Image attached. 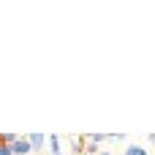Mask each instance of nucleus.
I'll return each mask as SVG.
<instances>
[{"instance_id":"39448f33","label":"nucleus","mask_w":155,"mask_h":155,"mask_svg":"<svg viewBox=\"0 0 155 155\" xmlns=\"http://www.w3.org/2000/svg\"><path fill=\"white\" fill-rule=\"evenodd\" d=\"M125 155H147V150H144V147H139V144H131V147L125 150Z\"/></svg>"},{"instance_id":"f03ea898","label":"nucleus","mask_w":155,"mask_h":155,"mask_svg":"<svg viewBox=\"0 0 155 155\" xmlns=\"http://www.w3.org/2000/svg\"><path fill=\"white\" fill-rule=\"evenodd\" d=\"M11 153L14 155H27V153H33V150H30V142H27V139H16V142L11 144Z\"/></svg>"},{"instance_id":"20e7f679","label":"nucleus","mask_w":155,"mask_h":155,"mask_svg":"<svg viewBox=\"0 0 155 155\" xmlns=\"http://www.w3.org/2000/svg\"><path fill=\"white\" fill-rule=\"evenodd\" d=\"M27 142H30V150H41V147L46 144V136H41V134H30Z\"/></svg>"},{"instance_id":"f257e3e1","label":"nucleus","mask_w":155,"mask_h":155,"mask_svg":"<svg viewBox=\"0 0 155 155\" xmlns=\"http://www.w3.org/2000/svg\"><path fill=\"white\" fill-rule=\"evenodd\" d=\"M68 142H71V153L74 155H84V144H87L84 136H71Z\"/></svg>"},{"instance_id":"6e6552de","label":"nucleus","mask_w":155,"mask_h":155,"mask_svg":"<svg viewBox=\"0 0 155 155\" xmlns=\"http://www.w3.org/2000/svg\"><path fill=\"white\" fill-rule=\"evenodd\" d=\"M101 155H109V153H101Z\"/></svg>"},{"instance_id":"0eeeda50","label":"nucleus","mask_w":155,"mask_h":155,"mask_svg":"<svg viewBox=\"0 0 155 155\" xmlns=\"http://www.w3.org/2000/svg\"><path fill=\"white\" fill-rule=\"evenodd\" d=\"M147 139H150V142H153V144H155V134H150V136H147Z\"/></svg>"},{"instance_id":"7ed1b4c3","label":"nucleus","mask_w":155,"mask_h":155,"mask_svg":"<svg viewBox=\"0 0 155 155\" xmlns=\"http://www.w3.org/2000/svg\"><path fill=\"white\" fill-rule=\"evenodd\" d=\"M46 144H49V155H63V150H60V136H46Z\"/></svg>"},{"instance_id":"423d86ee","label":"nucleus","mask_w":155,"mask_h":155,"mask_svg":"<svg viewBox=\"0 0 155 155\" xmlns=\"http://www.w3.org/2000/svg\"><path fill=\"white\" fill-rule=\"evenodd\" d=\"M0 155H14V153H11V147H5V144H0Z\"/></svg>"}]
</instances>
